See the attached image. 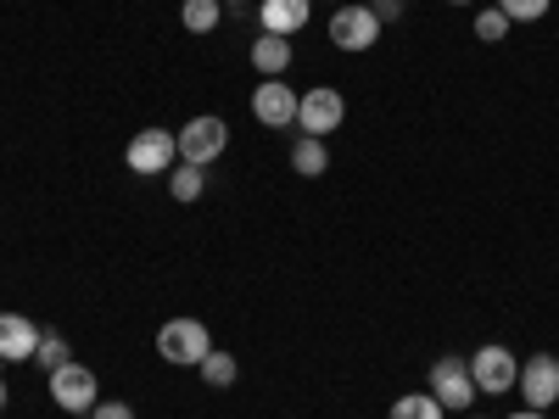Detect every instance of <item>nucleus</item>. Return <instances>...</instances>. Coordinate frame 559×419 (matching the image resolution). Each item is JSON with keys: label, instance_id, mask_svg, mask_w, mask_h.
Wrapping results in <instances>:
<instances>
[{"label": "nucleus", "instance_id": "f257e3e1", "mask_svg": "<svg viewBox=\"0 0 559 419\" xmlns=\"http://www.w3.org/2000/svg\"><path fill=\"white\" fill-rule=\"evenodd\" d=\"M342 123H347V101H342V89L319 84V89H302V96H297V129H302V134L331 140Z\"/></svg>", "mask_w": 559, "mask_h": 419}, {"label": "nucleus", "instance_id": "f03ea898", "mask_svg": "<svg viewBox=\"0 0 559 419\" xmlns=\"http://www.w3.org/2000/svg\"><path fill=\"white\" fill-rule=\"evenodd\" d=\"M157 352L168 363H179V369H197L213 352V336H207L202 319H168L163 331H157Z\"/></svg>", "mask_w": 559, "mask_h": 419}, {"label": "nucleus", "instance_id": "7ed1b4c3", "mask_svg": "<svg viewBox=\"0 0 559 419\" xmlns=\"http://www.w3.org/2000/svg\"><path fill=\"white\" fill-rule=\"evenodd\" d=\"M174 140H179V163L207 168V163H218V157H224V146H229V123H224V118H213V112H202V118L185 123Z\"/></svg>", "mask_w": 559, "mask_h": 419}, {"label": "nucleus", "instance_id": "20e7f679", "mask_svg": "<svg viewBox=\"0 0 559 419\" xmlns=\"http://www.w3.org/2000/svg\"><path fill=\"white\" fill-rule=\"evenodd\" d=\"M51 403H57L62 414H90V408L102 403L96 369H90V363H62V369H51Z\"/></svg>", "mask_w": 559, "mask_h": 419}, {"label": "nucleus", "instance_id": "39448f33", "mask_svg": "<svg viewBox=\"0 0 559 419\" xmlns=\"http://www.w3.org/2000/svg\"><path fill=\"white\" fill-rule=\"evenodd\" d=\"M123 163H129V173H140V179L168 173V168L179 163V140H174V129H140V134L129 140Z\"/></svg>", "mask_w": 559, "mask_h": 419}, {"label": "nucleus", "instance_id": "423d86ee", "mask_svg": "<svg viewBox=\"0 0 559 419\" xmlns=\"http://www.w3.org/2000/svg\"><path fill=\"white\" fill-rule=\"evenodd\" d=\"M515 375H521V363H515V352H509V347L487 342V347H476V352H471V381H476V392H481V397H503V392H515Z\"/></svg>", "mask_w": 559, "mask_h": 419}, {"label": "nucleus", "instance_id": "0eeeda50", "mask_svg": "<svg viewBox=\"0 0 559 419\" xmlns=\"http://www.w3.org/2000/svg\"><path fill=\"white\" fill-rule=\"evenodd\" d=\"M442 408H471L481 392H476V381H471V358H459V352H448V358H437L431 363V386H426Z\"/></svg>", "mask_w": 559, "mask_h": 419}, {"label": "nucleus", "instance_id": "6e6552de", "mask_svg": "<svg viewBox=\"0 0 559 419\" xmlns=\"http://www.w3.org/2000/svg\"><path fill=\"white\" fill-rule=\"evenodd\" d=\"M381 28L386 23L369 12L364 0H347V7H336V17H331V28H324V34H331L336 51H369V45L381 39Z\"/></svg>", "mask_w": 559, "mask_h": 419}, {"label": "nucleus", "instance_id": "1a4fd4ad", "mask_svg": "<svg viewBox=\"0 0 559 419\" xmlns=\"http://www.w3.org/2000/svg\"><path fill=\"white\" fill-rule=\"evenodd\" d=\"M515 392L526 397V408L548 414V408L559 403V358H554V352H532V358L521 363V375H515Z\"/></svg>", "mask_w": 559, "mask_h": 419}, {"label": "nucleus", "instance_id": "9d476101", "mask_svg": "<svg viewBox=\"0 0 559 419\" xmlns=\"http://www.w3.org/2000/svg\"><path fill=\"white\" fill-rule=\"evenodd\" d=\"M252 118L263 129H297V89L286 79H263L252 89Z\"/></svg>", "mask_w": 559, "mask_h": 419}, {"label": "nucleus", "instance_id": "9b49d317", "mask_svg": "<svg viewBox=\"0 0 559 419\" xmlns=\"http://www.w3.org/2000/svg\"><path fill=\"white\" fill-rule=\"evenodd\" d=\"M39 324L28 313H0V358L7 363H34V347H39Z\"/></svg>", "mask_w": 559, "mask_h": 419}, {"label": "nucleus", "instance_id": "f8f14e48", "mask_svg": "<svg viewBox=\"0 0 559 419\" xmlns=\"http://www.w3.org/2000/svg\"><path fill=\"white\" fill-rule=\"evenodd\" d=\"M308 17H313V0H263L258 7V23H263V34H297V28H308Z\"/></svg>", "mask_w": 559, "mask_h": 419}, {"label": "nucleus", "instance_id": "ddd939ff", "mask_svg": "<svg viewBox=\"0 0 559 419\" xmlns=\"http://www.w3.org/2000/svg\"><path fill=\"white\" fill-rule=\"evenodd\" d=\"M252 68H258L263 79H286V68H292V39H286V34H258V39H252Z\"/></svg>", "mask_w": 559, "mask_h": 419}, {"label": "nucleus", "instance_id": "4468645a", "mask_svg": "<svg viewBox=\"0 0 559 419\" xmlns=\"http://www.w3.org/2000/svg\"><path fill=\"white\" fill-rule=\"evenodd\" d=\"M292 168H297L302 179H319L324 168H331V146H324V140H313V134H297V140H292Z\"/></svg>", "mask_w": 559, "mask_h": 419}, {"label": "nucleus", "instance_id": "2eb2a0df", "mask_svg": "<svg viewBox=\"0 0 559 419\" xmlns=\"http://www.w3.org/2000/svg\"><path fill=\"white\" fill-rule=\"evenodd\" d=\"M202 191H207V168H191V163H174V168H168V196H174V202L191 207Z\"/></svg>", "mask_w": 559, "mask_h": 419}, {"label": "nucleus", "instance_id": "dca6fc26", "mask_svg": "<svg viewBox=\"0 0 559 419\" xmlns=\"http://www.w3.org/2000/svg\"><path fill=\"white\" fill-rule=\"evenodd\" d=\"M197 375H202V381H207L213 392H224V386H236V375H241V363L229 358V352H218V347H213V352H207V358L197 363Z\"/></svg>", "mask_w": 559, "mask_h": 419}, {"label": "nucleus", "instance_id": "f3484780", "mask_svg": "<svg viewBox=\"0 0 559 419\" xmlns=\"http://www.w3.org/2000/svg\"><path fill=\"white\" fill-rule=\"evenodd\" d=\"M218 17H224V0H185V7H179V23L191 34H213Z\"/></svg>", "mask_w": 559, "mask_h": 419}, {"label": "nucleus", "instance_id": "a211bd4d", "mask_svg": "<svg viewBox=\"0 0 559 419\" xmlns=\"http://www.w3.org/2000/svg\"><path fill=\"white\" fill-rule=\"evenodd\" d=\"M442 414H448V408H442L431 392H403V397L392 403L386 419H442Z\"/></svg>", "mask_w": 559, "mask_h": 419}, {"label": "nucleus", "instance_id": "6ab92c4d", "mask_svg": "<svg viewBox=\"0 0 559 419\" xmlns=\"http://www.w3.org/2000/svg\"><path fill=\"white\" fill-rule=\"evenodd\" d=\"M68 352H73V347H68V336H57V331H45V336H39V347H34V363L45 369V375H51V369L73 363Z\"/></svg>", "mask_w": 559, "mask_h": 419}, {"label": "nucleus", "instance_id": "aec40b11", "mask_svg": "<svg viewBox=\"0 0 559 419\" xmlns=\"http://www.w3.org/2000/svg\"><path fill=\"white\" fill-rule=\"evenodd\" d=\"M492 7H498L509 23H537V17H548L554 0H492Z\"/></svg>", "mask_w": 559, "mask_h": 419}, {"label": "nucleus", "instance_id": "412c9836", "mask_svg": "<svg viewBox=\"0 0 559 419\" xmlns=\"http://www.w3.org/2000/svg\"><path fill=\"white\" fill-rule=\"evenodd\" d=\"M509 28H515V23H509L498 7H487V12H476V39H487V45H498V39H509Z\"/></svg>", "mask_w": 559, "mask_h": 419}, {"label": "nucleus", "instance_id": "4be33fe9", "mask_svg": "<svg viewBox=\"0 0 559 419\" xmlns=\"http://www.w3.org/2000/svg\"><path fill=\"white\" fill-rule=\"evenodd\" d=\"M90 419H134V408L129 403H96V408H90Z\"/></svg>", "mask_w": 559, "mask_h": 419}, {"label": "nucleus", "instance_id": "5701e85b", "mask_svg": "<svg viewBox=\"0 0 559 419\" xmlns=\"http://www.w3.org/2000/svg\"><path fill=\"white\" fill-rule=\"evenodd\" d=\"M369 12H376L381 23H397V17H403V0H376V7H369Z\"/></svg>", "mask_w": 559, "mask_h": 419}, {"label": "nucleus", "instance_id": "b1692460", "mask_svg": "<svg viewBox=\"0 0 559 419\" xmlns=\"http://www.w3.org/2000/svg\"><path fill=\"white\" fill-rule=\"evenodd\" d=\"M509 419H543V414L537 408H521V414H509Z\"/></svg>", "mask_w": 559, "mask_h": 419}, {"label": "nucleus", "instance_id": "393cba45", "mask_svg": "<svg viewBox=\"0 0 559 419\" xmlns=\"http://www.w3.org/2000/svg\"><path fill=\"white\" fill-rule=\"evenodd\" d=\"M448 7H476V0H448Z\"/></svg>", "mask_w": 559, "mask_h": 419}, {"label": "nucleus", "instance_id": "a878e982", "mask_svg": "<svg viewBox=\"0 0 559 419\" xmlns=\"http://www.w3.org/2000/svg\"><path fill=\"white\" fill-rule=\"evenodd\" d=\"M0 408H7V381H0Z\"/></svg>", "mask_w": 559, "mask_h": 419}, {"label": "nucleus", "instance_id": "bb28decb", "mask_svg": "<svg viewBox=\"0 0 559 419\" xmlns=\"http://www.w3.org/2000/svg\"><path fill=\"white\" fill-rule=\"evenodd\" d=\"M224 7H241V0H224Z\"/></svg>", "mask_w": 559, "mask_h": 419}, {"label": "nucleus", "instance_id": "cd10ccee", "mask_svg": "<svg viewBox=\"0 0 559 419\" xmlns=\"http://www.w3.org/2000/svg\"><path fill=\"white\" fill-rule=\"evenodd\" d=\"M331 7H347V0H331Z\"/></svg>", "mask_w": 559, "mask_h": 419}, {"label": "nucleus", "instance_id": "c85d7f7f", "mask_svg": "<svg viewBox=\"0 0 559 419\" xmlns=\"http://www.w3.org/2000/svg\"><path fill=\"white\" fill-rule=\"evenodd\" d=\"M471 419H481V414H471Z\"/></svg>", "mask_w": 559, "mask_h": 419}]
</instances>
